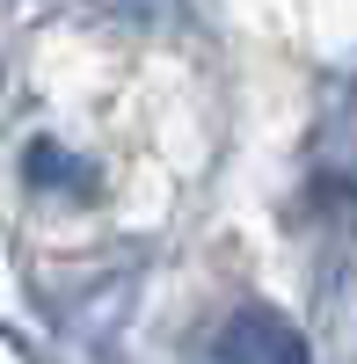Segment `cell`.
<instances>
[{
	"label": "cell",
	"instance_id": "obj_1",
	"mask_svg": "<svg viewBox=\"0 0 357 364\" xmlns=\"http://www.w3.org/2000/svg\"><path fill=\"white\" fill-rule=\"evenodd\" d=\"M212 364H314V357H307V336H299L284 314H270V306H241V314L219 328Z\"/></svg>",
	"mask_w": 357,
	"mask_h": 364
}]
</instances>
